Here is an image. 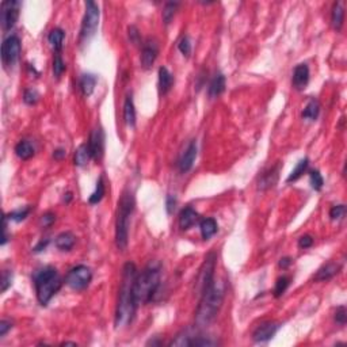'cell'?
Returning a JSON list of instances; mask_svg holds the SVG:
<instances>
[{
	"instance_id": "obj_10",
	"label": "cell",
	"mask_w": 347,
	"mask_h": 347,
	"mask_svg": "<svg viewBox=\"0 0 347 347\" xmlns=\"http://www.w3.org/2000/svg\"><path fill=\"white\" fill-rule=\"evenodd\" d=\"M21 54V41L16 35L7 37L1 43V60L5 67H11L16 63Z\"/></svg>"
},
{
	"instance_id": "obj_26",
	"label": "cell",
	"mask_w": 347,
	"mask_h": 347,
	"mask_svg": "<svg viewBox=\"0 0 347 347\" xmlns=\"http://www.w3.org/2000/svg\"><path fill=\"white\" fill-rule=\"evenodd\" d=\"M97 86V76L86 73L80 77V90L84 97H90Z\"/></svg>"
},
{
	"instance_id": "obj_34",
	"label": "cell",
	"mask_w": 347,
	"mask_h": 347,
	"mask_svg": "<svg viewBox=\"0 0 347 347\" xmlns=\"http://www.w3.org/2000/svg\"><path fill=\"white\" fill-rule=\"evenodd\" d=\"M290 285V278L286 276L279 277L276 282V287H274V296L276 297H281L283 293L286 292V289Z\"/></svg>"
},
{
	"instance_id": "obj_12",
	"label": "cell",
	"mask_w": 347,
	"mask_h": 347,
	"mask_svg": "<svg viewBox=\"0 0 347 347\" xmlns=\"http://www.w3.org/2000/svg\"><path fill=\"white\" fill-rule=\"evenodd\" d=\"M159 53V48L155 39H146L145 43H142V50H141V65L148 69L151 68L152 64L155 63V60Z\"/></svg>"
},
{
	"instance_id": "obj_39",
	"label": "cell",
	"mask_w": 347,
	"mask_h": 347,
	"mask_svg": "<svg viewBox=\"0 0 347 347\" xmlns=\"http://www.w3.org/2000/svg\"><path fill=\"white\" fill-rule=\"evenodd\" d=\"M38 99H39V95H38V92L35 91V90L30 88V90H26V91H25L23 101H25V103H26V104H30V106H33V104H35V103L38 102Z\"/></svg>"
},
{
	"instance_id": "obj_45",
	"label": "cell",
	"mask_w": 347,
	"mask_h": 347,
	"mask_svg": "<svg viewBox=\"0 0 347 347\" xmlns=\"http://www.w3.org/2000/svg\"><path fill=\"white\" fill-rule=\"evenodd\" d=\"M54 220H56V216H54V213H52V211H48V213H45V214H42V217H41V224H42L43 227H50L52 224L54 222Z\"/></svg>"
},
{
	"instance_id": "obj_47",
	"label": "cell",
	"mask_w": 347,
	"mask_h": 347,
	"mask_svg": "<svg viewBox=\"0 0 347 347\" xmlns=\"http://www.w3.org/2000/svg\"><path fill=\"white\" fill-rule=\"evenodd\" d=\"M129 38L132 42H139V32H137V29L135 26L129 27Z\"/></svg>"
},
{
	"instance_id": "obj_25",
	"label": "cell",
	"mask_w": 347,
	"mask_h": 347,
	"mask_svg": "<svg viewBox=\"0 0 347 347\" xmlns=\"http://www.w3.org/2000/svg\"><path fill=\"white\" fill-rule=\"evenodd\" d=\"M124 119H125V124L128 125V126H135L136 110H135V103H133V98H132V95H128L126 99H125Z\"/></svg>"
},
{
	"instance_id": "obj_16",
	"label": "cell",
	"mask_w": 347,
	"mask_h": 347,
	"mask_svg": "<svg viewBox=\"0 0 347 347\" xmlns=\"http://www.w3.org/2000/svg\"><path fill=\"white\" fill-rule=\"evenodd\" d=\"M278 173H279V164H277L274 167H271L270 170H267L266 173L262 174L259 178V184H258L259 190H267L273 187L277 183L278 176H279Z\"/></svg>"
},
{
	"instance_id": "obj_49",
	"label": "cell",
	"mask_w": 347,
	"mask_h": 347,
	"mask_svg": "<svg viewBox=\"0 0 347 347\" xmlns=\"http://www.w3.org/2000/svg\"><path fill=\"white\" fill-rule=\"evenodd\" d=\"M292 265V259L290 258H282L281 260H279V267H282V269H287L289 266Z\"/></svg>"
},
{
	"instance_id": "obj_22",
	"label": "cell",
	"mask_w": 347,
	"mask_h": 347,
	"mask_svg": "<svg viewBox=\"0 0 347 347\" xmlns=\"http://www.w3.org/2000/svg\"><path fill=\"white\" fill-rule=\"evenodd\" d=\"M195 336L197 335H195V332L193 330H190V328L183 330L182 332H179L178 335H176V338L170 343V346H191V345H193V341L195 339Z\"/></svg>"
},
{
	"instance_id": "obj_36",
	"label": "cell",
	"mask_w": 347,
	"mask_h": 347,
	"mask_svg": "<svg viewBox=\"0 0 347 347\" xmlns=\"http://www.w3.org/2000/svg\"><path fill=\"white\" fill-rule=\"evenodd\" d=\"M30 210H32V208H30V206H27V208H25V209H18V210L11 211V213H8V214H5V216H7V218H8V220H12V221H16V222H21V221H23V220H25L27 216H29Z\"/></svg>"
},
{
	"instance_id": "obj_37",
	"label": "cell",
	"mask_w": 347,
	"mask_h": 347,
	"mask_svg": "<svg viewBox=\"0 0 347 347\" xmlns=\"http://www.w3.org/2000/svg\"><path fill=\"white\" fill-rule=\"evenodd\" d=\"M65 68H67V65H65L64 60L61 59L60 53H56V56H54V59H53V75H54V77H57V79H59L60 76L64 73Z\"/></svg>"
},
{
	"instance_id": "obj_7",
	"label": "cell",
	"mask_w": 347,
	"mask_h": 347,
	"mask_svg": "<svg viewBox=\"0 0 347 347\" xmlns=\"http://www.w3.org/2000/svg\"><path fill=\"white\" fill-rule=\"evenodd\" d=\"M217 255L214 252H209L206 255L204 263L201 266L200 273L195 279V290L198 294H202L214 281V270H216Z\"/></svg>"
},
{
	"instance_id": "obj_48",
	"label": "cell",
	"mask_w": 347,
	"mask_h": 347,
	"mask_svg": "<svg viewBox=\"0 0 347 347\" xmlns=\"http://www.w3.org/2000/svg\"><path fill=\"white\" fill-rule=\"evenodd\" d=\"M65 153H67V152H65V149H63V148H59V149H56V151H54L53 157L54 159H57V160H61V159L65 156Z\"/></svg>"
},
{
	"instance_id": "obj_9",
	"label": "cell",
	"mask_w": 347,
	"mask_h": 347,
	"mask_svg": "<svg viewBox=\"0 0 347 347\" xmlns=\"http://www.w3.org/2000/svg\"><path fill=\"white\" fill-rule=\"evenodd\" d=\"M21 10V3L16 0H4L0 8V22L3 30H11L15 26Z\"/></svg>"
},
{
	"instance_id": "obj_46",
	"label": "cell",
	"mask_w": 347,
	"mask_h": 347,
	"mask_svg": "<svg viewBox=\"0 0 347 347\" xmlns=\"http://www.w3.org/2000/svg\"><path fill=\"white\" fill-rule=\"evenodd\" d=\"M11 327H12V324H11L10 321L1 320V321H0V336H4L5 334H7V331L11 330Z\"/></svg>"
},
{
	"instance_id": "obj_40",
	"label": "cell",
	"mask_w": 347,
	"mask_h": 347,
	"mask_svg": "<svg viewBox=\"0 0 347 347\" xmlns=\"http://www.w3.org/2000/svg\"><path fill=\"white\" fill-rule=\"evenodd\" d=\"M11 283H12V273L7 270L3 271L1 282H0V290H1V293H4L11 286Z\"/></svg>"
},
{
	"instance_id": "obj_41",
	"label": "cell",
	"mask_w": 347,
	"mask_h": 347,
	"mask_svg": "<svg viewBox=\"0 0 347 347\" xmlns=\"http://www.w3.org/2000/svg\"><path fill=\"white\" fill-rule=\"evenodd\" d=\"M345 213H346V206L345 205L332 206V209L330 210L331 220H341L345 217Z\"/></svg>"
},
{
	"instance_id": "obj_28",
	"label": "cell",
	"mask_w": 347,
	"mask_h": 347,
	"mask_svg": "<svg viewBox=\"0 0 347 347\" xmlns=\"http://www.w3.org/2000/svg\"><path fill=\"white\" fill-rule=\"evenodd\" d=\"M200 229L204 240L210 239L211 236L217 232L216 220H214V218H204V220L200 222Z\"/></svg>"
},
{
	"instance_id": "obj_43",
	"label": "cell",
	"mask_w": 347,
	"mask_h": 347,
	"mask_svg": "<svg viewBox=\"0 0 347 347\" xmlns=\"http://www.w3.org/2000/svg\"><path fill=\"white\" fill-rule=\"evenodd\" d=\"M313 245V238L311 235H304L301 238L298 239V247L300 248H309Z\"/></svg>"
},
{
	"instance_id": "obj_2",
	"label": "cell",
	"mask_w": 347,
	"mask_h": 347,
	"mask_svg": "<svg viewBox=\"0 0 347 347\" xmlns=\"http://www.w3.org/2000/svg\"><path fill=\"white\" fill-rule=\"evenodd\" d=\"M225 289L221 281H213L210 286L201 294L198 308L195 311V324L197 328H206L210 325L224 303Z\"/></svg>"
},
{
	"instance_id": "obj_3",
	"label": "cell",
	"mask_w": 347,
	"mask_h": 347,
	"mask_svg": "<svg viewBox=\"0 0 347 347\" xmlns=\"http://www.w3.org/2000/svg\"><path fill=\"white\" fill-rule=\"evenodd\" d=\"M160 265L157 262H151L140 274L137 273L135 282V298L137 305L152 301L160 286Z\"/></svg>"
},
{
	"instance_id": "obj_21",
	"label": "cell",
	"mask_w": 347,
	"mask_h": 347,
	"mask_svg": "<svg viewBox=\"0 0 347 347\" xmlns=\"http://www.w3.org/2000/svg\"><path fill=\"white\" fill-rule=\"evenodd\" d=\"M54 243L60 251H70L76 243V236L72 232H63L56 238Z\"/></svg>"
},
{
	"instance_id": "obj_4",
	"label": "cell",
	"mask_w": 347,
	"mask_h": 347,
	"mask_svg": "<svg viewBox=\"0 0 347 347\" xmlns=\"http://www.w3.org/2000/svg\"><path fill=\"white\" fill-rule=\"evenodd\" d=\"M135 210V197L129 190H125L118 201V210L115 220V244L117 248L125 251L129 242L130 218Z\"/></svg>"
},
{
	"instance_id": "obj_5",
	"label": "cell",
	"mask_w": 347,
	"mask_h": 347,
	"mask_svg": "<svg viewBox=\"0 0 347 347\" xmlns=\"http://www.w3.org/2000/svg\"><path fill=\"white\" fill-rule=\"evenodd\" d=\"M34 286L37 292V298L41 305H48L56 293L63 286V279L54 267H43L34 276Z\"/></svg>"
},
{
	"instance_id": "obj_6",
	"label": "cell",
	"mask_w": 347,
	"mask_h": 347,
	"mask_svg": "<svg viewBox=\"0 0 347 347\" xmlns=\"http://www.w3.org/2000/svg\"><path fill=\"white\" fill-rule=\"evenodd\" d=\"M99 16H101V12H99V7H98L97 3L87 1L86 14H84V18H83V22H81L80 29L81 43L88 42L95 35L98 26H99Z\"/></svg>"
},
{
	"instance_id": "obj_14",
	"label": "cell",
	"mask_w": 347,
	"mask_h": 347,
	"mask_svg": "<svg viewBox=\"0 0 347 347\" xmlns=\"http://www.w3.org/2000/svg\"><path fill=\"white\" fill-rule=\"evenodd\" d=\"M279 328V324L276 321H266L256 327V330L252 334L255 342H267L270 341L273 336L276 335V332Z\"/></svg>"
},
{
	"instance_id": "obj_42",
	"label": "cell",
	"mask_w": 347,
	"mask_h": 347,
	"mask_svg": "<svg viewBox=\"0 0 347 347\" xmlns=\"http://www.w3.org/2000/svg\"><path fill=\"white\" fill-rule=\"evenodd\" d=\"M346 320H347L346 308H345L343 305H341L339 308L336 309V312H335V321H336V323H338V324L345 325V324H346Z\"/></svg>"
},
{
	"instance_id": "obj_15",
	"label": "cell",
	"mask_w": 347,
	"mask_h": 347,
	"mask_svg": "<svg viewBox=\"0 0 347 347\" xmlns=\"http://www.w3.org/2000/svg\"><path fill=\"white\" fill-rule=\"evenodd\" d=\"M309 68L307 64H298L293 72V87L296 90H304L308 86Z\"/></svg>"
},
{
	"instance_id": "obj_18",
	"label": "cell",
	"mask_w": 347,
	"mask_h": 347,
	"mask_svg": "<svg viewBox=\"0 0 347 347\" xmlns=\"http://www.w3.org/2000/svg\"><path fill=\"white\" fill-rule=\"evenodd\" d=\"M198 220H200V214L189 206L180 211V214H179V227L186 231V229H190L193 227Z\"/></svg>"
},
{
	"instance_id": "obj_11",
	"label": "cell",
	"mask_w": 347,
	"mask_h": 347,
	"mask_svg": "<svg viewBox=\"0 0 347 347\" xmlns=\"http://www.w3.org/2000/svg\"><path fill=\"white\" fill-rule=\"evenodd\" d=\"M88 148H90V152H91V156L94 160H99L103 156L104 135H103V130L101 128L92 130L91 136H90V141H88Z\"/></svg>"
},
{
	"instance_id": "obj_32",
	"label": "cell",
	"mask_w": 347,
	"mask_h": 347,
	"mask_svg": "<svg viewBox=\"0 0 347 347\" xmlns=\"http://www.w3.org/2000/svg\"><path fill=\"white\" fill-rule=\"evenodd\" d=\"M178 7H179L178 1H168V3H166L164 8H163V21H164L166 25L171 23L174 15H175V12H176V10H178Z\"/></svg>"
},
{
	"instance_id": "obj_27",
	"label": "cell",
	"mask_w": 347,
	"mask_h": 347,
	"mask_svg": "<svg viewBox=\"0 0 347 347\" xmlns=\"http://www.w3.org/2000/svg\"><path fill=\"white\" fill-rule=\"evenodd\" d=\"M65 34L61 29H53L52 32L49 33L48 35V41L50 43V46L54 49L56 53H60V50L63 48V41H64Z\"/></svg>"
},
{
	"instance_id": "obj_38",
	"label": "cell",
	"mask_w": 347,
	"mask_h": 347,
	"mask_svg": "<svg viewBox=\"0 0 347 347\" xmlns=\"http://www.w3.org/2000/svg\"><path fill=\"white\" fill-rule=\"evenodd\" d=\"M178 48L179 50H180V53L183 54V56H186V57H189L190 53H191V42H190L187 35L182 37V39H180L178 43Z\"/></svg>"
},
{
	"instance_id": "obj_20",
	"label": "cell",
	"mask_w": 347,
	"mask_h": 347,
	"mask_svg": "<svg viewBox=\"0 0 347 347\" xmlns=\"http://www.w3.org/2000/svg\"><path fill=\"white\" fill-rule=\"evenodd\" d=\"M225 90V76L222 73H217L213 79H211L209 88H208V94L210 98H217L221 95Z\"/></svg>"
},
{
	"instance_id": "obj_19",
	"label": "cell",
	"mask_w": 347,
	"mask_h": 347,
	"mask_svg": "<svg viewBox=\"0 0 347 347\" xmlns=\"http://www.w3.org/2000/svg\"><path fill=\"white\" fill-rule=\"evenodd\" d=\"M174 84V76L166 67L159 68V90L160 94L166 95Z\"/></svg>"
},
{
	"instance_id": "obj_17",
	"label": "cell",
	"mask_w": 347,
	"mask_h": 347,
	"mask_svg": "<svg viewBox=\"0 0 347 347\" xmlns=\"http://www.w3.org/2000/svg\"><path fill=\"white\" fill-rule=\"evenodd\" d=\"M339 270H341V265H339V263H336V262H328V263H325L323 267H320L313 279L316 282L328 281L331 278H334V277L339 273Z\"/></svg>"
},
{
	"instance_id": "obj_30",
	"label": "cell",
	"mask_w": 347,
	"mask_h": 347,
	"mask_svg": "<svg viewBox=\"0 0 347 347\" xmlns=\"http://www.w3.org/2000/svg\"><path fill=\"white\" fill-rule=\"evenodd\" d=\"M320 114V103L319 101L316 99H311L308 102V104L305 106L303 111V118L305 119H311V121H314V119L319 117Z\"/></svg>"
},
{
	"instance_id": "obj_35",
	"label": "cell",
	"mask_w": 347,
	"mask_h": 347,
	"mask_svg": "<svg viewBox=\"0 0 347 347\" xmlns=\"http://www.w3.org/2000/svg\"><path fill=\"white\" fill-rule=\"evenodd\" d=\"M309 179H311V186H312V189L316 190V191H320V190L323 189V186H324V179H323L321 174H320L317 170L311 171Z\"/></svg>"
},
{
	"instance_id": "obj_8",
	"label": "cell",
	"mask_w": 347,
	"mask_h": 347,
	"mask_svg": "<svg viewBox=\"0 0 347 347\" xmlns=\"http://www.w3.org/2000/svg\"><path fill=\"white\" fill-rule=\"evenodd\" d=\"M92 279V271L90 267L79 265L70 269L65 277V283L73 290H84Z\"/></svg>"
},
{
	"instance_id": "obj_23",
	"label": "cell",
	"mask_w": 347,
	"mask_h": 347,
	"mask_svg": "<svg viewBox=\"0 0 347 347\" xmlns=\"http://www.w3.org/2000/svg\"><path fill=\"white\" fill-rule=\"evenodd\" d=\"M343 19H345V8H343V3L342 1H338L334 4L332 7V14H331V23H332V27L335 30H341L342 26H343Z\"/></svg>"
},
{
	"instance_id": "obj_13",
	"label": "cell",
	"mask_w": 347,
	"mask_h": 347,
	"mask_svg": "<svg viewBox=\"0 0 347 347\" xmlns=\"http://www.w3.org/2000/svg\"><path fill=\"white\" fill-rule=\"evenodd\" d=\"M195 157H197V142L193 140L189 144V146L184 149V152L182 153V156H180V159H179V162H178L179 171H180L182 174L189 173L190 170L193 168V164H194L195 162Z\"/></svg>"
},
{
	"instance_id": "obj_31",
	"label": "cell",
	"mask_w": 347,
	"mask_h": 347,
	"mask_svg": "<svg viewBox=\"0 0 347 347\" xmlns=\"http://www.w3.org/2000/svg\"><path fill=\"white\" fill-rule=\"evenodd\" d=\"M308 164H309V160L305 157V159H301L300 162L297 163V166L294 167V170H293L292 173H290V175L287 176L286 182H296L297 179H300L301 176H303V174L307 171V168H308Z\"/></svg>"
},
{
	"instance_id": "obj_44",
	"label": "cell",
	"mask_w": 347,
	"mask_h": 347,
	"mask_svg": "<svg viewBox=\"0 0 347 347\" xmlns=\"http://www.w3.org/2000/svg\"><path fill=\"white\" fill-rule=\"evenodd\" d=\"M176 208V197L173 194H168L166 198V209H167L168 214H171Z\"/></svg>"
},
{
	"instance_id": "obj_24",
	"label": "cell",
	"mask_w": 347,
	"mask_h": 347,
	"mask_svg": "<svg viewBox=\"0 0 347 347\" xmlns=\"http://www.w3.org/2000/svg\"><path fill=\"white\" fill-rule=\"evenodd\" d=\"M34 152H35V149H34V146H33L30 141L22 140L15 145L16 156L22 159V160H29L30 157L34 156Z\"/></svg>"
},
{
	"instance_id": "obj_50",
	"label": "cell",
	"mask_w": 347,
	"mask_h": 347,
	"mask_svg": "<svg viewBox=\"0 0 347 347\" xmlns=\"http://www.w3.org/2000/svg\"><path fill=\"white\" fill-rule=\"evenodd\" d=\"M48 244H49V240H48V239H46L45 242H39V244H38V245H35V247H34V251H35V252H41L42 249L46 248V245H48Z\"/></svg>"
},
{
	"instance_id": "obj_29",
	"label": "cell",
	"mask_w": 347,
	"mask_h": 347,
	"mask_svg": "<svg viewBox=\"0 0 347 347\" xmlns=\"http://www.w3.org/2000/svg\"><path fill=\"white\" fill-rule=\"evenodd\" d=\"M90 159H92V156L91 152H90V148H88V144H81V145L76 149L73 162H75L76 166L83 167V166H86L87 163H88Z\"/></svg>"
},
{
	"instance_id": "obj_1",
	"label": "cell",
	"mask_w": 347,
	"mask_h": 347,
	"mask_svg": "<svg viewBox=\"0 0 347 347\" xmlns=\"http://www.w3.org/2000/svg\"><path fill=\"white\" fill-rule=\"evenodd\" d=\"M137 269L132 262H128L122 269V279L119 286L118 304L115 311V327L125 328L135 319L137 303L135 298V282Z\"/></svg>"
},
{
	"instance_id": "obj_33",
	"label": "cell",
	"mask_w": 347,
	"mask_h": 347,
	"mask_svg": "<svg viewBox=\"0 0 347 347\" xmlns=\"http://www.w3.org/2000/svg\"><path fill=\"white\" fill-rule=\"evenodd\" d=\"M104 195V183H103V178H99V180L97 182V187H95V191L90 195L88 198V202L91 205H95L98 202H101Z\"/></svg>"
}]
</instances>
